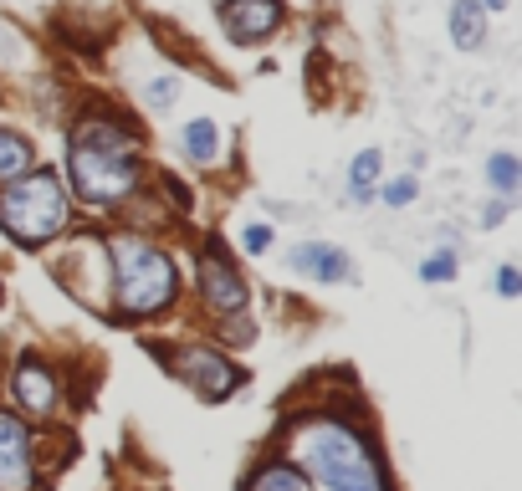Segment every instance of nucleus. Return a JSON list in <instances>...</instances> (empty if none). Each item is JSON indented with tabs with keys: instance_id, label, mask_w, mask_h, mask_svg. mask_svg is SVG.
<instances>
[{
	"instance_id": "nucleus-1",
	"label": "nucleus",
	"mask_w": 522,
	"mask_h": 491,
	"mask_svg": "<svg viewBox=\"0 0 522 491\" xmlns=\"http://www.w3.org/2000/svg\"><path fill=\"white\" fill-rule=\"evenodd\" d=\"M67 174H72V195L82 205H98V210L123 205L139 185L134 133L113 118H87L67 144Z\"/></svg>"
},
{
	"instance_id": "nucleus-2",
	"label": "nucleus",
	"mask_w": 522,
	"mask_h": 491,
	"mask_svg": "<svg viewBox=\"0 0 522 491\" xmlns=\"http://www.w3.org/2000/svg\"><path fill=\"white\" fill-rule=\"evenodd\" d=\"M108 251V277H113V307L118 318H154L174 302L180 292V272H174V261L139 241V236H118L103 246Z\"/></svg>"
},
{
	"instance_id": "nucleus-3",
	"label": "nucleus",
	"mask_w": 522,
	"mask_h": 491,
	"mask_svg": "<svg viewBox=\"0 0 522 491\" xmlns=\"http://www.w3.org/2000/svg\"><path fill=\"white\" fill-rule=\"evenodd\" d=\"M67 190L52 169H26L16 180L0 185V231L21 246H47L67 231Z\"/></svg>"
},
{
	"instance_id": "nucleus-4",
	"label": "nucleus",
	"mask_w": 522,
	"mask_h": 491,
	"mask_svg": "<svg viewBox=\"0 0 522 491\" xmlns=\"http://www.w3.org/2000/svg\"><path fill=\"white\" fill-rule=\"evenodd\" d=\"M302 461H308L323 491H384V471L369 451V440L338 420H323L302 435Z\"/></svg>"
},
{
	"instance_id": "nucleus-5",
	"label": "nucleus",
	"mask_w": 522,
	"mask_h": 491,
	"mask_svg": "<svg viewBox=\"0 0 522 491\" xmlns=\"http://www.w3.org/2000/svg\"><path fill=\"white\" fill-rule=\"evenodd\" d=\"M195 277H200V297L210 312H221V318H236V312L246 307V282L241 272L221 256V251H205L200 266H195Z\"/></svg>"
},
{
	"instance_id": "nucleus-6",
	"label": "nucleus",
	"mask_w": 522,
	"mask_h": 491,
	"mask_svg": "<svg viewBox=\"0 0 522 491\" xmlns=\"http://www.w3.org/2000/svg\"><path fill=\"white\" fill-rule=\"evenodd\" d=\"M282 21V0H221V26L231 41L251 47V41H267Z\"/></svg>"
},
{
	"instance_id": "nucleus-7",
	"label": "nucleus",
	"mask_w": 522,
	"mask_h": 491,
	"mask_svg": "<svg viewBox=\"0 0 522 491\" xmlns=\"http://www.w3.org/2000/svg\"><path fill=\"white\" fill-rule=\"evenodd\" d=\"M36 466H31V435L16 415L0 410V491H31Z\"/></svg>"
},
{
	"instance_id": "nucleus-8",
	"label": "nucleus",
	"mask_w": 522,
	"mask_h": 491,
	"mask_svg": "<svg viewBox=\"0 0 522 491\" xmlns=\"http://www.w3.org/2000/svg\"><path fill=\"white\" fill-rule=\"evenodd\" d=\"M180 379L195 384V394H205V399H226L241 374H236V364L221 359L215 348H185V353H180Z\"/></svg>"
},
{
	"instance_id": "nucleus-9",
	"label": "nucleus",
	"mask_w": 522,
	"mask_h": 491,
	"mask_svg": "<svg viewBox=\"0 0 522 491\" xmlns=\"http://www.w3.org/2000/svg\"><path fill=\"white\" fill-rule=\"evenodd\" d=\"M292 272H302V277H313V282H348L354 277V261L343 256V246H333V241H302V246H292Z\"/></svg>"
},
{
	"instance_id": "nucleus-10",
	"label": "nucleus",
	"mask_w": 522,
	"mask_h": 491,
	"mask_svg": "<svg viewBox=\"0 0 522 491\" xmlns=\"http://www.w3.org/2000/svg\"><path fill=\"white\" fill-rule=\"evenodd\" d=\"M16 399H21V410H31V415H52L57 410V379H52V369L41 364V359H26L16 364Z\"/></svg>"
},
{
	"instance_id": "nucleus-11",
	"label": "nucleus",
	"mask_w": 522,
	"mask_h": 491,
	"mask_svg": "<svg viewBox=\"0 0 522 491\" xmlns=\"http://www.w3.org/2000/svg\"><path fill=\"white\" fill-rule=\"evenodd\" d=\"M451 41L461 52L487 47V6L482 0H451Z\"/></svg>"
},
{
	"instance_id": "nucleus-12",
	"label": "nucleus",
	"mask_w": 522,
	"mask_h": 491,
	"mask_svg": "<svg viewBox=\"0 0 522 491\" xmlns=\"http://www.w3.org/2000/svg\"><path fill=\"white\" fill-rule=\"evenodd\" d=\"M379 169H384V154L379 149L354 154V164H348V195H354V205H369V195L379 185Z\"/></svg>"
},
{
	"instance_id": "nucleus-13",
	"label": "nucleus",
	"mask_w": 522,
	"mask_h": 491,
	"mask_svg": "<svg viewBox=\"0 0 522 491\" xmlns=\"http://www.w3.org/2000/svg\"><path fill=\"white\" fill-rule=\"evenodd\" d=\"M36 164V154H31V139H21L16 128H0V185L6 180H16V174H26Z\"/></svg>"
},
{
	"instance_id": "nucleus-14",
	"label": "nucleus",
	"mask_w": 522,
	"mask_h": 491,
	"mask_svg": "<svg viewBox=\"0 0 522 491\" xmlns=\"http://www.w3.org/2000/svg\"><path fill=\"white\" fill-rule=\"evenodd\" d=\"M180 144H185V154H190L195 164H210L215 154H221V133H215L210 118H190L185 133H180Z\"/></svg>"
},
{
	"instance_id": "nucleus-15",
	"label": "nucleus",
	"mask_w": 522,
	"mask_h": 491,
	"mask_svg": "<svg viewBox=\"0 0 522 491\" xmlns=\"http://www.w3.org/2000/svg\"><path fill=\"white\" fill-rule=\"evenodd\" d=\"M246 491H308V476H302L297 466H261Z\"/></svg>"
},
{
	"instance_id": "nucleus-16",
	"label": "nucleus",
	"mask_w": 522,
	"mask_h": 491,
	"mask_svg": "<svg viewBox=\"0 0 522 491\" xmlns=\"http://www.w3.org/2000/svg\"><path fill=\"white\" fill-rule=\"evenodd\" d=\"M487 180H492V190L502 200H512L522 190V164H517V154H492L487 159Z\"/></svg>"
},
{
	"instance_id": "nucleus-17",
	"label": "nucleus",
	"mask_w": 522,
	"mask_h": 491,
	"mask_svg": "<svg viewBox=\"0 0 522 491\" xmlns=\"http://www.w3.org/2000/svg\"><path fill=\"white\" fill-rule=\"evenodd\" d=\"M144 98H149V108H154V113H164L174 98H180V77H174V72H159V77L144 87Z\"/></svg>"
},
{
	"instance_id": "nucleus-18",
	"label": "nucleus",
	"mask_w": 522,
	"mask_h": 491,
	"mask_svg": "<svg viewBox=\"0 0 522 491\" xmlns=\"http://www.w3.org/2000/svg\"><path fill=\"white\" fill-rule=\"evenodd\" d=\"M379 195H384V205H389V210H405V205L420 195V180H415V174H400V180H389Z\"/></svg>"
},
{
	"instance_id": "nucleus-19",
	"label": "nucleus",
	"mask_w": 522,
	"mask_h": 491,
	"mask_svg": "<svg viewBox=\"0 0 522 491\" xmlns=\"http://www.w3.org/2000/svg\"><path fill=\"white\" fill-rule=\"evenodd\" d=\"M420 277H425V282H451V277H456V256H451V251H435V256H425Z\"/></svg>"
},
{
	"instance_id": "nucleus-20",
	"label": "nucleus",
	"mask_w": 522,
	"mask_h": 491,
	"mask_svg": "<svg viewBox=\"0 0 522 491\" xmlns=\"http://www.w3.org/2000/svg\"><path fill=\"white\" fill-rule=\"evenodd\" d=\"M241 246H246L251 256H261V251L272 246V226H246V231H241Z\"/></svg>"
},
{
	"instance_id": "nucleus-21",
	"label": "nucleus",
	"mask_w": 522,
	"mask_h": 491,
	"mask_svg": "<svg viewBox=\"0 0 522 491\" xmlns=\"http://www.w3.org/2000/svg\"><path fill=\"white\" fill-rule=\"evenodd\" d=\"M16 41H21V36H16L6 21H0V62H16V57H21V47H16Z\"/></svg>"
},
{
	"instance_id": "nucleus-22",
	"label": "nucleus",
	"mask_w": 522,
	"mask_h": 491,
	"mask_svg": "<svg viewBox=\"0 0 522 491\" xmlns=\"http://www.w3.org/2000/svg\"><path fill=\"white\" fill-rule=\"evenodd\" d=\"M497 292H502V297H517V292H522L517 266H502V272H497Z\"/></svg>"
},
{
	"instance_id": "nucleus-23",
	"label": "nucleus",
	"mask_w": 522,
	"mask_h": 491,
	"mask_svg": "<svg viewBox=\"0 0 522 491\" xmlns=\"http://www.w3.org/2000/svg\"><path fill=\"white\" fill-rule=\"evenodd\" d=\"M482 6H487V11H502V6H507V0H482Z\"/></svg>"
}]
</instances>
